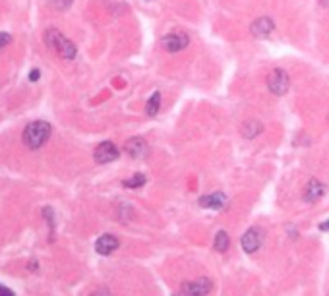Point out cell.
<instances>
[{
  "label": "cell",
  "instance_id": "6da1fadb",
  "mask_svg": "<svg viewBox=\"0 0 329 296\" xmlns=\"http://www.w3.org/2000/svg\"><path fill=\"white\" fill-rule=\"evenodd\" d=\"M48 137H50V124L45 120H35L27 124L23 130V143L29 149H39L41 145L47 143Z\"/></svg>",
  "mask_w": 329,
  "mask_h": 296
},
{
  "label": "cell",
  "instance_id": "7a4b0ae2",
  "mask_svg": "<svg viewBox=\"0 0 329 296\" xmlns=\"http://www.w3.org/2000/svg\"><path fill=\"white\" fill-rule=\"evenodd\" d=\"M45 41H47V45L50 46L58 56H62L66 60L76 58V45L72 41H68L58 29H48L45 33Z\"/></svg>",
  "mask_w": 329,
  "mask_h": 296
},
{
  "label": "cell",
  "instance_id": "3957f363",
  "mask_svg": "<svg viewBox=\"0 0 329 296\" xmlns=\"http://www.w3.org/2000/svg\"><path fill=\"white\" fill-rule=\"evenodd\" d=\"M267 89L277 95V97H283L288 89H290V78L285 70L275 68L269 76H267Z\"/></svg>",
  "mask_w": 329,
  "mask_h": 296
},
{
  "label": "cell",
  "instance_id": "277c9868",
  "mask_svg": "<svg viewBox=\"0 0 329 296\" xmlns=\"http://www.w3.org/2000/svg\"><path fill=\"white\" fill-rule=\"evenodd\" d=\"M118 155H120V151H118V147H116L112 141H103V143H99V145L95 147V151H93V159L97 161V163H101V165L116 161Z\"/></svg>",
  "mask_w": 329,
  "mask_h": 296
},
{
  "label": "cell",
  "instance_id": "5b68a950",
  "mask_svg": "<svg viewBox=\"0 0 329 296\" xmlns=\"http://www.w3.org/2000/svg\"><path fill=\"white\" fill-rule=\"evenodd\" d=\"M124 151L132 159H145L149 155V145L143 137H130L124 145Z\"/></svg>",
  "mask_w": 329,
  "mask_h": 296
},
{
  "label": "cell",
  "instance_id": "8992f818",
  "mask_svg": "<svg viewBox=\"0 0 329 296\" xmlns=\"http://www.w3.org/2000/svg\"><path fill=\"white\" fill-rule=\"evenodd\" d=\"M242 250L246 252V254H254V252H258L262 248V242H263V232L260 228H250V230H246L244 232V236H242Z\"/></svg>",
  "mask_w": 329,
  "mask_h": 296
},
{
  "label": "cell",
  "instance_id": "52a82bcc",
  "mask_svg": "<svg viewBox=\"0 0 329 296\" xmlns=\"http://www.w3.org/2000/svg\"><path fill=\"white\" fill-rule=\"evenodd\" d=\"M190 45V37L186 33H169L163 37V46L167 52H180Z\"/></svg>",
  "mask_w": 329,
  "mask_h": 296
},
{
  "label": "cell",
  "instance_id": "ba28073f",
  "mask_svg": "<svg viewBox=\"0 0 329 296\" xmlns=\"http://www.w3.org/2000/svg\"><path fill=\"white\" fill-rule=\"evenodd\" d=\"M211 291V281L209 279H197L182 285V295L184 296H205Z\"/></svg>",
  "mask_w": 329,
  "mask_h": 296
},
{
  "label": "cell",
  "instance_id": "9c48e42d",
  "mask_svg": "<svg viewBox=\"0 0 329 296\" xmlns=\"http://www.w3.org/2000/svg\"><path fill=\"white\" fill-rule=\"evenodd\" d=\"M326 184H322L318 178H312V180H308L306 188H304V202L308 204H316L318 200H322L324 198V194H326Z\"/></svg>",
  "mask_w": 329,
  "mask_h": 296
},
{
  "label": "cell",
  "instance_id": "30bf717a",
  "mask_svg": "<svg viewBox=\"0 0 329 296\" xmlns=\"http://www.w3.org/2000/svg\"><path fill=\"white\" fill-rule=\"evenodd\" d=\"M273 29H275V22H273L271 18H258L256 22L250 25L252 35H254V37H258V39L271 35V33H273Z\"/></svg>",
  "mask_w": 329,
  "mask_h": 296
},
{
  "label": "cell",
  "instance_id": "8fae6325",
  "mask_svg": "<svg viewBox=\"0 0 329 296\" xmlns=\"http://www.w3.org/2000/svg\"><path fill=\"white\" fill-rule=\"evenodd\" d=\"M118 246H120V242H118V238L112 236V234H103V236H99L97 242H95V250H97V254H101V255H109V254H112Z\"/></svg>",
  "mask_w": 329,
  "mask_h": 296
},
{
  "label": "cell",
  "instance_id": "7c38bea8",
  "mask_svg": "<svg viewBox=\"0 0 329 296\" xmlns=\"http://www.w3.org/2000/svg\"><path fill=\"white\" fill-rule=\"evenodd\" d=\"M225 204H227V196L223 192H213L209 196H201L199 198V205L207 207V209H221Z\"/></svg>",
  "mask_w": 329,
  "mask_h": 296
},
{
  "label": "cell",
  "instance_id": "4fadbf2b",
  "mask_svg": "<svg viewBox=\"0 0 329 296\" xmlns=\"http://www.w3.org/2000/svg\"><path fill=\"white\" fill-rule=\"evenodd\" d=\"M240 130H242V136L248 137V139H252V137H256V136H260V134H262L263 124L252 118V120H246V122L242 124Z\"/></svg>",
  "mask_w": 329,
  "mask_h": 296
},
{
  "label": "cell",
  "instance_id": "5bb4252c",
  "mask_svg": "<svg viewBox=\"0 0 329 296\" xmlns=\"http://www.w3.org/2000/svg\"><path fill=\"white\" fill-rule=\"evenodd\" d=\"M229 244H231V238H229V234L225 232V230H219L217 234H215V250L219 252V254H225V252L229 250Z\"/></svg>",
  "mask_w": 329,
  "mask_h": 296
},
{
  "label": "cell",
  "instance_id": "9a60e30c",
  "mask_svg": "<svg viewBox=\"0 0 329 296\" xmlns=\"http://www.w3.org/2000/svg\"><path fill=\"white\" fill-rule=\"evenodd\" d=\"M159 109H161V93L157 91L149 97V101L145 105V113L149 114V116H155V114L159 113Z\"/></svg>",
  "mask_w": 329,
  "mask_h": 296
},
{
  "label": "cell",
  "instance_id": "2e32d148",
  "mask_svg": "<svg viewBox=\"0 0 329 296\" xmlns=\"http://www.w3.org/2000/svg\"><path fill=\"white\" fill-rule=\"evenodd\" d=\"M145 180H147V178H145V174H140V172H138V174H134L132 178L124 180L122 184H124L126 188H141V186L145 184Z\"/></svg>",
  "mask_w": 329,
  "mask_h": 296
},
{
  "label": "cell",
  "instance_id": "e0dca14e",
  "mask_svg": "<svg viewBox=\"0 0 329 296\" xmlns=\"http://www.w3.org/2000/svg\"><path fill=\"white\" fill-rule=\"evenodd\" d=\"M10 41H12L10 33H0V48H4V46L10 43Z\"/></svg>",
  "mask_w": 329,
  "mask_h": 296
},
{
  "label": "cell",
  "instance_id": "ac0fdd59",
  "mask_svg": "<svg viewBox=\"0 0 329 296\" xmlns=\"http://www.w3.org/2000/svg\"><path fill=\"white\" fill-rule=\"evenodd\" d=\"M0 296H14V293H12L10 289H6V287L0 285Z\"/></svg>",
  "mask_w": 329,
  "mask_h": 296
},
{
  "label": "cell",
  "instance_id": "d6986e66",
  "mask_svg": "<svg viewBox=\"0 0 329 296\" xmlns=\"http://www.w3.org/2000/svg\"><path fill=\"white\" fill-rule=\"evenodd\" d=\"M39 76H41V72H39V70H33V72L29 74V80H31V82H37V80H39Z\"/></svg>",
  "mask_w": 329,
  "mask_h": 296
},
{
  "label": "cell",
  "instance_id": "ffe728a7",
  "mask_svg": "<svg viewBox=\"0 0 329 296\" xmlns=\"http://www.w3.org/2000/svg\"><path fill=\"white\" fill-rule=\"evenodd\" d=\"M320 230H329V221L322 223V225H320Z\"/></svg>",
  "mask_w": 329,
  "mask_h": 296
},
{
  "label": "cell",
  "instance_id": "44dd1931",
  "mask_svg": "<svg viewBox=\"0 0 329 296\" xmlns=\"http://www.w3.org/2000/svg\"><path fill=\"white\" fill-rule=\"evenodd\" d=\"M318 2H320L322 6H329V0H318Z\"/></svg>",
  "mask_w": 329,
  "mask_h": 296
}]
</instances>
